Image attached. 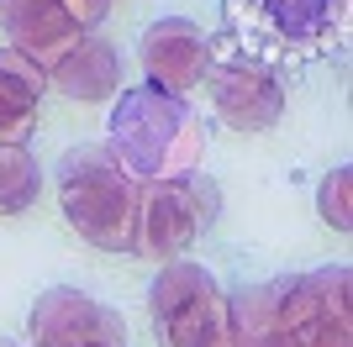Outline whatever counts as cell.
<instances>
[{
	"mask_svg": "<svg viewBox=\"0 0 353 347\" xmlns=\"http://www.w3.org/2000/svg\"><path fill=\"white\" fill-rule=\"evenodd\" d=\"M43 189V169L27 147H0V216H16L27 211Z\"/></svg>",
	"mask_w": 353,
	"mask_h": 347,
	"instance_id": "obj_13",
	"label": "cell"
},
{
	"mask_svg": "<svg viewBox=\"0 0 353 347\" xmlns=\"http://www.w3.org/2000/svg\"><path fill=\"white\" fill-rule=\"evenodd\" d=\"M43 85L48 74L21 48H0V147H27L32 127H37Z\"/></svg>",
	"mask_w": 353,
	"mask_h": 347,
	"instance_id": "obj_11",
	"label": "cell"
},
{
	"mask_svg": "<svg viewBox=\"0 0 353 347\" xmlns=\"http://www.w3.org/2000/svg\"><path fill=\"white\" fill-rule=\"evenodd\" d=\"M32 347H37V342H32Z\"/></svg>",
	"mask_w": 353,
	"mask_h": 347,
	"instance_id": "obj_20",
	"label": "cell"
},
{
	"mask_svg": "<svg viewBox=\"0 0 353 347\" xmlns=\"http://www.w3.org/2000/svg\"><path fill=\"white\" fill-rule=\"evenodd\" d=\"M48 79H53V90H63L69 101H105V95L121 90V58H117V48L101 43V37H79V48H69V53L48 69Z\"/></svg>",
	"mask_w": 353,
	"mask_h": 347,
	"instance_id": "obj_12",
	"label": "cell"
},
{
	"mask_svg": "<svg viewBox=\"0 0 353 347\" xmlns=\"http://www.w3.org/2000/svg\"><path fill=\"white\" fill-rule=\"evenodd\" d=\"M316 211L332 231H348L353 227V169H332L322 179V195H316Z\"/></svg>",
	"mask_w": 353,
	"mask_h": 347,
	"instance_id": "obj_15",
	"label": "cell"
},
{
	"mask_svg": "<svg viewBox=\"0 0 353 347\" xmlns=\"http://www.w3.org/2000/svg\"><path fill=\"white\" fill-rule=\"evenodd\" d=\"M143 74L148 85L163 95H185V90L206 85L211 58H206V32L185 21V16H163L143 32Z\"/></svg>",
	"mask_w": 353,
	"mask_h": 347,
	"instance_id": "obj_6",
	"label": "cell"
},
{
	"mask_svg": "<svg viewBox=\"0 0 353 347\" xmlns=\"http://www.w3.org/2000/svg\"><path fill=\"white\" fill-rule=\"evenodd\" d=\"M105 147L137 185H169V179H185V174L201 169L206 121L185 105V95H163L153 85L121 90Z\"/></svg>",
	"mask_w": 353,
	"mask_h": 347,
	"instance_id": "obj_2",
	"label": "cell"
},
{
	"mask_svg": "<svg viewBox=\"0 0 353 347\" xmlns=\"http://www.w3.org/2000/svg\"><path fill=\"white\" fill-rule=\"evenodd\" d=\"M274 295V332H306L316 321L348 316V269H311V274L269 279Z\"/></svg>",
	"mask_w": 353,
	"mask_h": 347,
	"instance_id": "obj_8",
	"label": "cell"
},
{
	"mask_svg": "<svg viewBox=\"0 0 353 347\" xmlns=\"http://www.w3.org/2000/svg\"><path fill=\"white\" fill-rule=\"evenodd\" d=\"M0 347H16V342H6V337H0Z\"/></svg>",
	"mask_w": 353,
	"mask_h": 347,
	"instance_id": "obj_19",
	"label": "cell"
},
{
	"mask_svg": "<svg viewBox=\"0 0 353 347\" xmlns=\"http://www.w3.org/2000/svg\"><path fill=\"white\" fill-rule=\"evenodd\" d=\"M148 311H153V332L163 347H237L227 295L201 263H163V274L148 289Z\"/></svg>",
	"mask_w": 353,
	"mask_h": 347,
	"instance_id": "obj_4",
	"label": "cell"
},
{
	"mask_svg": "<svg viewBox=\"0 0 353 347\" xmlns=\"http://www.w3.org/2000/svg\"><path fill=\"white\" fill-rule=\"evenodd\" d=\"M0 27L11 32V48H21L43 74L85 37L59 0H0Z\"/></svg>",
	"mask_w": 353,
	"mask_h": 347,
	"instance_id": "obj_10",
	"label": "cell"
},
{
	"mask_svg": "<svg viewBox=\"0 0 353 347\" xmlns=\"http://www.w3.org/2000/svg\"><path fill=\"white\" fill-rule=\"evenodd\" d=\"M348 316L343 321H316V326H306V332H301V347H353L348 342Z\"/></svg>",
	"mask_w": 353,
	"mask_h": 347,
	"instance_id": "obj_16",
	"label": "cell"
},
{
	"mask_svg": "<svg viewBox=\"0 0 353 347\" xmlns=\"http://www.w3.org/2000/svg\"><path fill=\"white\" fill-rule=\"evenodd\" d=\"M227 316H232L237 347L269 337V332H274V295H269V284H243V289H232V295H227Z\"/></svg>",
	"mask_w": 353,
	"mask_h": 347,
	"instance_id": "obj_14",
	"label": "cell"
},
{
	"mask_svg": "<svg viewBox=\"0 0 353 347\" xmlns=\"http://www.w3.org/2000/svg\"><path fill=\"white\" fill-rule=\"evenodd\" d=\"M211 79V105L227 127L237 132H269L285 111V90L274 74L248 69V63H221L206 74Z\"/></svg>",
	"mask_w": 353,
	"mask_h": 347,
	"instance_id": "obj_9",
	"label": "cell"
},
{
	"mask_svg": "<svg viewBox=\"0 0 353 347\" xmlns=\"http://www.w3.org/2000/svg\"><path fill=\"white\" fill-rule=\"evenodd\" d=\"M243 347H301V332H269L259 342H243Z\"/></svg>",
	"mask_w": 353,
	"mask_h": 347,
	"instance_id": "obj_18",
	"label": "cell"
},
{
	"mask_svg": "<svg viewBox=\"0 0 353 347\" xmlns=\"http://www.w3.org/2000/svg\"><path fill=\"white\" fill-rule=\"evenodd\" d=\"M137 179L111 158L105 143L69 147L59 158V200L69 227L85 242L105 247V253H132L137 231Z\"/></svg>",
	"mask_w": 353,
	"mask_h": 347,
	"instance_id": "obj_3",
	"label": "cell"
},
{
	"mask_svg": "<svg viewBox=\"0 0 353 347\" xmlns=\"http://www.w3.org/2000/svg\"><path fill=\"white\" fill-rule=\"evenodd\" d=\"M63 11H69V21L79 32H90V27H101L105 21V11H111V0H59Z\"/></svg>",
	"mask_w": 353,
	"mask_h": 347,
	"instance_id": "obj_17",
	"label": "cell"
},
{
	"mask_svg": "<svg viewBox=\"0 0 353 347\" xmlns=\"http://www.w3.org/2000/svg\"><path fill=\"white\" fill-rule=\"evenodd\" d=\"M32 342L37 347H127V326L111 305L90 300L85 289L53 284L32 305Z\"/></svg>",
	"mask_w": 353,
	"mask_h": 347,
	"instance_id": "obj_5",
	"label": "cell"
},
{
	"mask_svg": "<svg viewBox=\"0 0 353 347\" xmlns=\"http://www.w3.org/2000/svg\"><path fill=\"white\" fill-rule=\"evenodd\" d=\"M195 231H201V216H195V205H190V195H185L179 179L137 189V231H132L137 258L169 263L195 242Z\"/></svg>",
	"mask_w": 353,
	"mask_h": 347,
	"instance_id": "obj_7",
	"label": "cell"
},
{
	"mask_svg": "<svg viewBox=\"0 0 353 347\" xmlns=\"http://www.w3.org/2000/svg\"><path fill=\"white\" fill-rule=\"evenodd\" d=\"M348 43V0H227V32L206 37L211 69L248 63L274 74L280 63L316 58Z\"/></svg>",
	"mask_w": 353,
	"mask_h": 347,
	"instance_id": "obj_1",
	"label": "cell"
}]
</instances>
